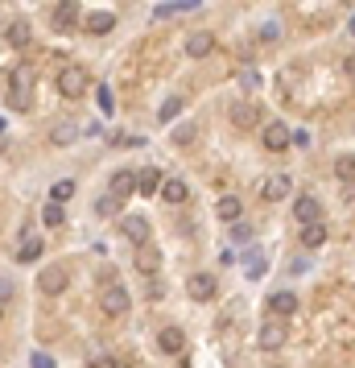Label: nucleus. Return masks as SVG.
Returning a JSON list of instances; mask_svg holds the SVG:
<instances>
[{"mask_svg":"<svg viewBox=\"0 0 355 368\" xmlns=\"http://www.w3.org/2000/svg\"><path fill=\"white\" fill-rule=\"evenodd\" d=\"M33 87H37V70H33V62H17V66L8 70V104H12L17 112H25Z\"/></svg>","mask_w":355,"mask_h":368,"instance_id":"obj_1","label":"nucleus"},{"mask_svg":"<svg viewBox=\"0 0 355 368\" xmlns=\"http://www.w3.org/2000/svg\"><path fill=\"white\" fill-rule=\"evenodd\" d=\"M54 83H58V95H62V99H79V95H87L91 75H87L79 62H70V66H62V70H58V79H54Z\"/></svg>","mask_w":355,"mask_h":368,"instance_id":"obj_2","label":"nucleus"},{"mask_svg":"<svg viewBox=\"0 0 355 368\" xmlns=\"http://www.w3.org/2000/svg\"><path fill=\"white\" fill-rule=\"evenodd\" d=\"M66 286H70V269H66V265H45V269L37 273V290L50 294V298L66 294Z\"/></svg>","mask_w":355,"mask_h":368,"instance_id":"obj_3","label":"nucleus"},{"mask_svg":"<svg viewBox=\"0 0 355 368\" xmlns=\"http://www.w3.org/2000/svg\"><path fill=\"white\" fill-rule=\"evenodd\" d=\"M99 307H103V315L108 319H124L128 315V307H132V298H128V290L124 286H103V294H99Z\"/></svg>","mask_w":355,"mask_h":368,"instance_id":"obj_4","label":"nucleus"},{"mask_svg":"<svg viewBox=\"0 0 355 368\" xmlns=\"http://www.w3.org/2000/svg\"><path fill=\"white\" fill-rule=\"evenodd\" d=\"M74 25H79V4H74V0L54 4V12H50V29H54V33H70Z\"/></svg>","mask_w":355,"mask_h":368,"instance_id":"obj_5","label":"nucleus"},{"mask_svg":"<svg viewBox=\"0 0 355 368\" xmlns=\"http://www.w3.org/2000/svg\"><path fill=\"white\" fill-rule=\"evenodd\" d=\"M186 294H190L194 302H211V298L219 294V282H215L211 273H190V278H186Z\"/></svg>","mask_w":355,"mask_h":368,"instance_id":"obj_6","label":"nucleus"},{"mask_svg":"<svg viewBox=\"0 0 355 368\" xmlns=\"http://www.w3.org/2000/svg\"><path fill=\"white\" fill-rule=\"evenodd\" d=\"M294 220L306 224V228H310V224H323V203H318L314 195H298V199H294Z\"/></svg>","mask_w":355,"mask_h":368,"instance_id":"obj_7","label":"nucleus"},{"mask_svg":"<svg viewBox=\"0 0 355 368\" xmlns=\"http://www.w3.org/2000/svg\"><path fill=\"white\" fill-rule=\"evenodd\" d=\"M261 141H265V149L269 153H281V149H290V141H294V133L281 124V120H273L269 128H261Z\"/></svg>","mask_w":355,"mask_h":368,"instance_id":"obj_8","label":"nucleus"},{"mask_svg":"<svg viewBox=\"0 0 355 368\" xmlns=\"http://www.w3.org/2000/svg\"><path fill=\"white\" fill-rule=\"evenodd\" d=\"M108 195H112L116 203L132 199V195H136V174H132V170H116V174H112V182H108Z\"/></svg>","mask_w":355,"mask_h":368,"instance_id":"obj_9","label":"nucleus"},{"mask_svg":"<svg viewBox=\"0 0 355 368\" xmlns=\"http://www.w3.org/2000/svg\"><path fill=\"white\" fill-rule=\"evenodd\" d=\"M232 124H236V128H256V124H261V108L248 104V99H244V104H232Z\"/></svg>","mask_w":355,"mask_h":368,"instance_id":"obj_10","label":"nucleus"},{"mask_svg":"<svg viewBox=\"0 0 355 368\" xmlns=\"http://www.w3.org/2000/svg\"><path fill=\"white\" fill-rule=\"evenodd\" d=\"M161 170L157 166H145L141 174H136V195H161Z\"/></svg>","mask_w":355,"mask_h":368,"instance_id":"obj_11","label":"nucleus"},{"mask_svg":"<svg viewBox=\"0 0 355 368\" xmlns=\"http://www.w3.org/2000/svg\"><path fill=\"white\" fill-rule=\"evenodd\" d=\"M298 307H302V302H298V294H290V290H281V294H273V298H269V311H273L277 319L298 315Z\"/></svg>","mask_w":355,"mask_h":368,"instance_id":"obj_12","label":"nucleus"},{"mask_svg":"<svg viewBox=\"0 0 355 368\" xmlns=\"http://www.w3.org/2000/svg\"><path fill=\"white\" fill-rule=\"evenodd\" d=\"M157 348H161L165 356H178V352L186 348V336H182V327H161V336H157Z\"/></svg>","mask_w":355,"mask_h":368,"instance_id":"obj_13","label":"nucleus"},{"mask_svg":"<svg viewBox=\"0 0 355 368\" xmlns=\"http://www.w3.org/2000/svg\"><path fill=\"white\" fill-rule=\"evenodd\" d=\"M83 29H87L91 37H103V33H112V29H116V12H103V8H99V12H91V17H87V25H83Z\"/></svg>","mask_w":355,"mask_h":368,"instance_id":"obj_14","label":"nucleus"},{"mask_svg":"<svg viewBox=\"0 0 355 368\" xmlns=\"http://www.w3.org/2000/svg\"><path fill=\"white\" fill-rule=\"evenodd\" d=\"M211 50H215V37H211L207 29H199V33L186 37V54H190V58H207Z\"/></svg>","mask_w":355,"mask_h":368,"instance_id":"obj_15","label":"nucleus"},{"mask_svg":"<svg viewBox=\"0 0 355 368\" xmlns=\"http://www.w3.org/2000/svg\"><path fill=\"white\" fill-rule=\"evenodd\" d=\"M285 195H290V178H285V174H273V178L261 186V199H265V203H281Z\"/></svg>","mask_w":355,"mask_h":368,"instance_id":"obj_16","label":"nucleus"},{"mask_svg":"<svg viewBox=\"0 0 355 368\" xmlns=\"http://www.w3.org/2000/svg\"><path fill=\"white\" fill-rule=\"evenodd\" d=\"M161 199L178 207V203H186V199H190V186H186L182 178H165V182H161Z\"/></svg>","mask_w":355,"mask_h":368,"instance_id":"obj_17","label":"nucleus"},{"mask_svg":"<svg viewBox=\"0 0 355 368\" xmlns=\"http://www.w3.org/2000/svg\"><path fill=\"white\" fill-rule=\"evenodd\" d=\"M281 344H285V327H281L277 319L265 323V327H261V348H265V352H277Z\"/></svg>","mask_w":355,"mask_h":368,"instance_id":"obj_18","label":"nucleus"},{"mask_svg":"<svg viewBox=\"0 0 355 368\" xmlns=\"http://www.w3.org/2000/svg\"><path fill=\"white\" fill-rule=\"evenodd\" d=\"M215 211H219V220H227V224H240V215H244V203H240L236 195H223V199L215 203Z\"/></svg>","mask_w":355,"mask_h":368,"instance_id":"obj_19","label":"nucleus"},{"mask_svg":"<svg viewBox=\"0 0 355 368\" xmlns=\"http://www.w3.org/2000/svg\"><path fill=\"white\" fill-rule=\"evenodd\" d=\"M4 37H8V46H17V50H25V46L33 41V29H29V21H12Z\"/></svg>","mask_w":355,"mask_h":368,"instance_id":"obj_20","label":"nucleus"},{"mask_svg":"<svg viewBox=\"0 0 355 368\" xmlns=\"http://www.w3.org/2000/svg\"><path fill=\"white\" fill-rule=\"evenodd\" d=\"M124 236H128L132 244H145V240H149V220H141V215L124 220Z\"/></svg>","mask_w":355,"mask_h":368,"instance_id":"obj_21","label":"nucleus"},{"mask_svg":"<svg viewBox=\"0 0 355 368\" xmlns=\"http://www.w3.org/2000/svg\"><path fill=\"white\" fill-rule=\"evenodd\" d=\"M41 253H45V244H41L37 236H29V240H21V249H17V261H21V265H33Z\"/></svg>","mask_w":355,"mask_h":368,"instance_id":"obj_22","label":"nucleus"},{"mask_svg":"<svg viewBox=\"0 0 355 368\" xmlns=\"http://www.w3.org/2000/svg\"><path fill=\"white\" fill-rule=\"evenodd\" d=\"M70 199H74V182H70V178H62V182H54V186H50V203H58V207H62V203H70Z\"/></svg>","mask_w":355,"mask_h":368,"instance_id":"obj_23","label":"nucleus"},{"mask_svg":"<svg viewBox=\"0 0 355 368\" xmlns=\"http://www.w3.org/2000/svg\"><path fill=\"white\" fill-rule=\"evenodd\" d=\"M41 224H45V228H62V224H66V211H62L58 203H45V207H41Z\"/></svg>","mask_w":355,"mask_h":368,"instance_id":"obj_24","label":"nucleus"},{"mask_svg":"<svg viewBox=\"0 0 355 368\" xmlns=\"http://www.w3.org/2000/svg\"><path fill=\"white\" fill-rule=\"evenodd\" d=\"M302 244H306V249H323V244H327V228H323V224H310V228L302 232Z\"/></svg>","mask_w":355,"mask_h":368,"instance_id":"obj_25","label":"nucleus"},{"mask_svg":"<svg viewBox=\"0 0 355 368\" xmlns=\"http://www.w3.org/2000/svg\"><path fill=\"white\" fill-rule=\"evenodd\" d=\"M178 112H182V95H170V99H165V104L157 108V120H161V124H170V120H174Z\"/></svg>","mask_w":355,"mask_h":368,"instance_id":"obj_26","label":"nucleus"},{"mask_svg":"<svg viewBox=\"0 0 355 368\" xmlns=\"http://www.w3.org/2000/svg\"><path fill=\"white\" fill-rule=\"evenodd\" d=\"M157 261H161V257H157V249H149V244H145V249H141V257H136L141 273H157Z\"/></svg>","mask_w":355,"mask_h":368,"instance_id":"obj_27","label":"nucleus"},{"mask_svg":"<svg viewBox=\"0 0 355 368\" xmlns=\"http://www.w3.org/2000/svg\"><path fill=\"white\" fill-rule=\"evenodd\" d=\"M74 137H79V133H74L70 124H54V133H50V141H54V145H70Z\"/></svg>","mask_w":355,"mask_h":368,"instance_id":"obj_28","label":"nucleus"},{"mask_svg":"<svg viewBox=\"0 0 355 368\" xmlns=\"http://www.w3.org/2000/svg\"><path fill=\"white\" fill-rule=\"evenodd\" d=\"M335 174H339V178H343V182H355V157H352V153H347V157H339V162H335Z\"/></svg>","mask_w":355,"mask_h":368,"instance_id":"obj_29","label":"nucleus"},{"mask_svg":"<svg viewBox=\"0 0 355 368\" xmlns=\"http://www.w3.org/2000/svg\"><path fill=\"white\" fill-rule=\"evenodd\" d=\"M95 104H99V112H103V116H112V112H116V99H112V91H108V87H99V91H95Z\"/></svg>","mask_w":355,"mask_h":368,"instance_id":"obj_30","label":"nucleus"},{"mask_svg":"<svg viewBox=\"0 0 355 368\" xmlns=\"http://www.w3.org/2000/svg\"><path fill=\"white\" fill-rule=\"evenodd\" d=\"M194 133H199V124H178V128H174V145H190Z\"/></svg>","mask_w":355,"mask_h":368,"instance_id":"obj_31","label":"nucleus"},{"mask_svg":"<svg viewBox=\"0 0 355 368\" xmlns=\"http://www.w3.org/2000/svg\"><path fill=\"white\" fill-rule=\"evenodd\" d=\"M95 211H99V215H116V211H120V203L108 195V199H99V203H95Z\"/></svg>","mask_w":355,"mask_h":368,"instance_id":"obj_32","label":"nucleus"},{"mask_svg":"<svg viewBox=\"0 0 355 368\" xmlns=\"http://www.w3.org/2000/svg\"><path fill=\"white\" fill-rule=\"evenodd\" d=\"M29 365H33V368H54V360H50L45 352H33V360H29Z\"/></svg>","mask_w":355,"mask_h":368,"instance_id":"obj_33","label":"nucleus"},{"mask_svg":"<svg viewBox=\"0 0 355 368\" xmlns=\"http://www.w3.org/2000/svg\"><path fill=\"white\" fill-rule=\"evenodd\" d=\"M261 41H277V25H261Z\"/></svg>","mask_w":355,"mask_h":368,"instance_id":"obj_34","label":"nucleus"},{"mask_svg":"<svg viewBox=\"0 0 355 368\" xmlns=\"http://www.w3.org/2000/svg\"><path fill=\"white\" fill-rule=\"evenodd\" d=\"M232 236H236V240H248V236H252V228H248V224H236V228H232Z\"/></svg>","mask_w":355,"mask_h":368,"instance_id":"obj_35","label":"nucleus"},{"mask_svg":"<svg viewBox=\"0 0 355 368\" xmlns=\"http://www.w3.org/2000/svg\"><path fill=\"white\" fill-rule=\"evenodd\" d=\"M343 70H347V79H352V87H355V58H343Z\"/></svg>","mask_w":355,"mask_h":368,"instance_id":"obj_36","label":"nucleus"},{"mask_svg":"<svg viewBox=\"0 0 355 368\" xmlns=\"http://www.w3.org/2000/svg\"><path fill=\"white\" fill-rule=\"evenodd\" d=\"M99 368H132V365H128V360H116V356H112V360H103Z\"/></svg>","mask_w":355,"mask_h":368,"instance_id":"obj_37","label":"nucleus"},{"mask_svg":"<svg viewBox=\"0 0 355 368\" xmlns=\"http://www.w3.org/2000/svg\"><path fill=\"white\" fill-rule=\"evenodd\" d=\"M8 294H12V286H8V282H0V302H4Z\"/></svg>","mask_w":355,"mask_h":368,"instance_id":"obj_38","label":"nucleus"},{"mask_svg":"<svg viewBox=\"0 0 355 368\" xmlns=\"http://www.w3.org/2000/svg\"><path fill=\"white\" fill-rule=\"evenodd\" d=\"M0 133H4V124H0Z\"/></svg>","mask_w":355,"mask_h":368,"instance_id":"obj_39","label":"nucleus"}]
</instances>
